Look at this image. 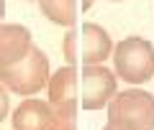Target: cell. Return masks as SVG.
Here are the masks:
<instances>
[{"label":"cell","instance_id":"cell-1","mask_svg":"<svg viewBox=\"0 0 154 130\" xmlns=\"http://www.w3.org/2000/svg\"><path fill=\"white\" fill-rule=\"evenodd\" d=\"M110 54H113V41L108 31L98 23L72 26L64 36V59L75 66L103 64Z\"/></svg>","mask_w":154,"mask_h":130},{"label":"cell","instance_id":"cell-2","mask_svg":"<svg viewBox=\"0 0 154 130\" xmlns=\"http://www.w3.org/2000/svg\"><path fill=\"white\" fill-rule=\"evenodd\" d=\"M108 123L121 130H154V97L144 89L116 92L108 102Z\"/></svg>","mask_w":154,"mask_h":130},{"label":"cell","instance_id":"cell-3","mask_svg":"<svg viewBox=\"0 0 154 130\" xmlns=\"http://www.w3.org/2000/svg\"><path fill=\"white\" fill-rule=\"evenodd\" d=\"M0 82L5 89L16 94H36L49 82V59L41 49L33 46L21 61H13L8 66H0Z\"/></svg>","mask_w":154,"mask_h":130},{"label":"cell","instance_id":"cell-4","mask_svg":"<svg viewBox=\"0 0 154 130\" xmlns=\"http://www.w3.org/2000/svg\"><path fill=\"white\" fill-rule=\"evenodd\" d=\"M113 66L118 79L141 84L154 74V46L141 36H128L113 49Z\"/></svg>","mask_w":154,"mask_h":130},{"label":"cell","instance_id":"cell-5","mask_svg":"<svg viewBox=\"0 0 154 130\" xmlns=\"http://www.w3.org/2000/svg\"><path fill=\"white\" fill-rule=\"evenodd\" d=\"M77 92H80V107H85V110L108 107L113 94L118 92L116 74L110 69H105L103 64H82L80 66Z\"/></svg>","mask_w":154,"mask_h":130},{"label":"cell","instance_id":"cell-6","mask_svg":"<svg viewBox=\"0 0 154 130\" xmlns=\"http://www.w3.org/2000/svg\"><path fill=\"white\" fill-rule=\"evenodd\" d=\"M33 49L31 31L18 23H0V66L21 61Z\"/></svg>","mask_w":154,"mask_h":130},{"label":"cell","instance_id":"cell-7","mask_svg":"<svg viewBox=\"0 0 154 130\" xmlns=\"http://www.w3.org/2000/svg\"><path fill=\"white\" fill-rule=\"evenodd\" d=\"M13 130H54V107L51 102L26 100L13 112Z\"/></svg>","mask_w":154,"mask_h":130},{"label":"cell","instance_id":"cell-8","mask_svg":"<svg viewBox=\"0 0 154 130\" xmlns=\"http://www.w3.org/2000/svg\"><path fill=\"white\" fill-rule=\"evenodd\" d=\"M77 84H80V66L69 64L57 69L54 74L46 82V89H49V102H57V100L64 97H75L80 102V92H77Z\"/></svg>","mask_w":154,"mask_h":130},{"label":"cell","instance_id":"cell-9","mask_svg":"<svg viewBox=\"0 0 154 130\" xmlns=\"http://www.w3.org/2000/svg\"><path fill=\"white\" fill-rule=\"evenodd\" d=\"M38 8L57 26H77V0H38Z\"/></svg>","mask_w":154,"mask_h":130},{"label":"cell","instance_id":"cell-10","mask_svg":"<svg viewBox=\"0 0 154 130\" xmlns=\"http://www.w3.org/2000/svg\"><path fill=\"white\" fill-rule=\"evenodd\" d=\"M54 107V130H77V102L75 97H64L51 102Z\"/></svg>","mask_w":154,"mask_h":130},{"label":"cell","instance_id":"cell-11","mask_svg":"<svg viewBox=\"0 0 154 130\" xmlns=\"http://www.w3.org/2000/svg\"><path fill=\"white\" fill-rule=\"evenodd\" d=\"M5 115H8V92L3 87V82H0V123L5 120Z\"/></svg>","mask_w":154,"mask_h":130},{"label":"cell","instance_id":"cell-12","mask_svg":"<svg viewBox=\"0 0 154 130\" xmlns=\"http://www.w3.org/2000/svg\"><path fill=\"white\" fill-rule=\"evenodd\" d=\"M95 5V0H80V10H90Z\"/></svg>","mask_w":154,"mask_h":130},{"label":"cell","instance_id":"cell-13","mask_svg":"<svg viewBox=\"0 0 154 130\" xmlns=\"http://www.w3.org/2000/svg\"><path fill=\"white\" fill-rule=\"evenodd\" d=\"M3 16H5V0H0V21H3Z\"/></svg>","mask_w":154,"mask_h":130},{"label":"cell","instance_id":"cell-14","mask_svg":"<svg viewBox=\"0 0 154 130\" xmlns=\"http://www.w3.org/2000/svg\"><path fill=\"white\" fill-rule=\"evenodd\" d=\"M103 130H121V128H116V125H110V123H108V125H105Z\"/></svg>","mask_w":154,"mask_h":130},{"label":"cell","instance_id":"cell-15","mask_svg":"<svg viewBox=\"0 0 154 130\" xmlns=\"http://www.w3.org/2000/svg\"><path fill=\"white\" fill-rule=\"evenodd\" d=\"M110 3H123V0H110Z\"/></svg>","mask_w":154,"mask_h":130}]
</instances>
